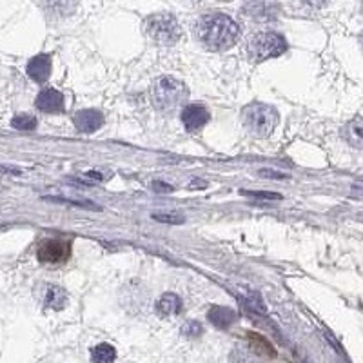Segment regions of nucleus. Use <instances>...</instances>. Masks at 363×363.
Returning a JSON list of instances; mask_svg holds the SVG:
<instances>
[{"mask_svg":"<svg viewBox=\"0 0 363 363\" xmlns=\"http://www.w3.org/2000/svg\"><path fill=\"white\" fill-rule=\"evenodd\" d=\"M153 218L158 221H164V224H173V226L184 224V218L178 217V214H153Z\"/></svg>","mask_w":363,"mask_h":363,"instance_id":"24","label":"nucleus"},{"mask_svg":"<svg viewBox=\"0 0 363 363\" xmlns=\"http://www.w3.org/2000/svg\"><path fill=\"white\" fill-rule=\"evenodd\" d=\"M207 318L209 322L218 329H229L231 325L236 322V313L229 307H220V306H214L209 309L207 313Z\"/></svg>","mask_w":363,"mask_h":363,"instance_id":"15","label":"nucleus"},{"mask_svg":"<svg viewBox=\"0 0 363 363\" xmlns=\"http://www.w3.org/2000/svg\"><path fill=\"white\" fill-rule=\"evenodd\" d=\"M195 35L205 49L220 53V51L231 49L238 42L240 27L229 15L213 11V13H205L196 18Z\"/></svg>","mask_w":363,"mask_h":363,"instance_id":"1","label":"nucleus"},{"mask_svg":"<svg viewBox=\"0 0 363 363\" xmlns=\"http://www.w3.org/2000/svg\"><path fill=\"white\" fill-rule=\"evenodd\" d=\"M71 254V242L58 238H48L42 240L36 249V256L42 263H49V266H57V263H64Z\"/></svg>","mask_w":363,"mask_h":363,"instance_id":"6","label":"nucleus"},{"mask_svg":"<svg viewBox=\"0 0 363 363\" xmlns=\"http://www.w3.org/2000/svg\"><path fill=\"white\" fill-rule=\"evenodd\" d=\"M240 296H242V300H244L245 306L249 307L251 310H254V313H258V315L266 316V307H263V301H261L260 294H258L256 291H253V289H238Z\"/></svg>","mask_w":363,"mask_h":363,"instance_id":"18","label":"nucleus"},{"mask_svg":"<svg viewBox=\"0 0 363 363\" xmlns=\"http://www.w3.org/2000/svg\"><path fill=\"white\" fill-rule=\"evenodd\" d=\"M202 332H204V327H202V324L196 322V320H193V322H187V324L182 327V334L187 338H198Z\"/></svg>","mask_w":363,"mask_h":363,"instance_id":"21","label":"nucleus"},{"mask_svg":"<svg viewBox=\"0 0 363 363\" xmlns=\"http://www.w3.org/2000/svg\"><path fill=\"white\" fill-rule=\"evenodd\" d=\"M51 75V57L49 55H36L27 62V76L36 84H46Z\"/></svg>","mask_w":363,"mask_h":363,"instance_id":"10","label":"nucleus"},{"mask_svg":"<svg viewBox=\"0 0 363 363\" xmlns=\"http://www.w3.org/2000/svg\"><path fill=\"white\" fill-rule=\"evenodd\" d=\"M362 44H363V35H362Z\"/></svg>","mask_w":363,"mask_h":363,"instance_id":"27","label":"nucleus"},{"mask_svg":"<svg viewBox=\"0 0 363 363\" xmlns=\"http://www.w3.org/2000/svg\"><path fill=\"white\" fill-rule=\"evenodd\" d=\"M151 187H153V191H156V193H171V191H173V187L167 186L165 182H158V180L153 182Z\"/></svg>","mask_w":363,"mask_h":363,"instance_id":"25","label":"nucleus"},{"mask_svg":"<svg viewBox=\"0 0 363 363\" xmlns=\"http://www.w3.org/2000/svg\"><path fill=\"white\" fill-rule=\"evenodd\" d=\"M67 303V294L62 287L58 285L48 284L44 292V307L46 309L53 310H62Z\"/></svg>","mask_w":363,"mask_h":363,"instance_id":"16","label":"nucleus"},{"mask_svg":"<svg viewBox=\"0 0 363 363\" xmlns=\"http://www.w3.org/2000/svg\"><path fill=\"white\" fill-rule=\"evenodd\" d=\"M93 363H113L116 359V349L109 343H98L91 349Z\"/></svg>","mask_w":363,"mask_h":363,"instance_id":"19","label":"nucleus"},{"mask_svg":"<svg viewBox=\"0 0 363 363\" xmlns=\"http://www.w3.org/2000/svg\"><path fill=\"white\" fill-rule=\"evenodd\" d=\"M76 2L78 0H40V6L44 8V11L51 17L64 18L69 17L76 9Z\"/></svg>","mask_w":363,"mask_h":363,"instance_id":"14","label":"nucleus"},{"mask_svg":"<svg viewBox=\"0 0 363 363\" xmlns=\"http://www.w3.org/2000/svg\"><path fill=\"white\" fill-rule=\"evenodd\" d=\"M278 11L280 8L275 0H249L244 6V13L254 20H260V22L275 20Z\"/></svg>","mask_w":363,"mask_h":363,"instance_id":"7","label":"nucleus"},{"mask_svg":"<svg viewBox=\"0 0 363 363\" xmlns=\"http://www.w3.org/2000/svg\"><path fill=\"white\" fill-rule=\"evenodd\" d=\"M242 195L251 196V198H260V200H282L284 196L278 195V193H270V191H242Z\"/></svg>","mask_w":363,"mask_h":363,"instance_id":"22","label":"nucleus"},{"mask_svg":"<svg viewBox=\"0 0 363 363\" xmlns=\"http://www.w3.org/2000/svg\"><path fill=\"white\" fill-rule=\"evenodd\" d=\"M247 338H249V345H251V349H253L256 355L267 356V358H275L276 350L273 349V345H270L266 338L256 334V332H249Z\"/></svg>","mask_w":363,"mask_h":363,"instance_id":"17","label":"nucleus"},{"mask_svg":"<svg viewBox=\"0 0 363 363\" xmlns=\"http://www.w3.org/2000/svg\"><path fill=\"white\" fill-rule=\"evenodd\" d=\"M11 125L20 131H33L36 128V118L32 115H17L11 120Z\"/></svg>","mask_w":363,"mask_h":363,"instance_id":"20","label":"nucleus"},{"mask_svg":"<svg viewBox=\"0 0 363 363\" xmlns=\"http://www.w3.org/2000/svg\"><path fill=\"white\" fill-rule=\"evenodd\" d=\"M280 122L278 111L273 106L261 102H253L242 111V125L256 138H267L273 135Z\"/></svg>","mask_w":363,"mask_h":363,"instance_id":"3","label":"nucleus"},{"mask_svg":"<svg viewBox=\"0 0 363 363\" xmlns=\"http://www.w3.org/2000/svg\"><path fill=\"white\" fill-rule=\"evenodd\" d=\"M189 98V89L182 80L171 75L160 76L151 85V102L156 111L171 115L180 109Z\"/></svg>","mask_w":363,"mask_h":363,"instance_id":"2","label":"nucleus"},{"mask_svg":"<svg viewBox=\"0 0 363 363\" xmlns=\"http://www.w3.org/2000/svg\"><path fill=\"white\" fill-rule=\"evenodd\" d=\"M155 310L160 318H169V316L178 315L182 310V298L174 292H165L156 300Z\"/></svg>","mask_w":363,"mask_h":363,"instance_id":"13","label":"nucleus"},{"mask_svg":"<svg viewBox=\"0 0 363 363\" xmlns=\"http://www.w3.org/2000/svg\"><path fill=\"white\" fill-rule=\"evenodd\" d=\"M144 32L149 40L160 46H174L182 39V27L171 13H155L146 18Z\"/></svg>","mask_w":363,"mask_h":363,"instance_id":"5","label":"nucleus"},{"mask_svg":"<svg viewBox=\"0 0 363 363\" xmlns=\"http://www.w3.org/2000/svg\"><path fill=\"white\" fill-rule=\"evenodd\" d=\"M341 137L355 149H363V116H355L341 129Z\"/></svg>","mask_w":363,"mask_h":363,"instance_id":"12","label":"nucleus"},{"mask_svg":"<svg viewBox=\"0 0 363 363\" xmlns=\"http://www.w3.org/2000/svg\"><path fill=\"white\" fill-rule=\"evenodd\" d=\"M36 109L44 111V113H62L64 111V95L57 89H44L40 91L35 102Z\"/></svg>","mask_w":363,"mask_h":363,"instance_id":"11","label":"nucleus"},{"mask_svg":"<svg viewBox=\"0 0 363 363\" xmlns=\"http://www.w3.org/2000/svg\"><path fill=\"white\" fill-rule=\"evenodd\" d=\"M287 51V40L280 33L260 32L247 42V57L251 64H261L269 58L282 57Z\"/></svg>","mask_w":363,"mask_h":363,"instance_id":"4","label":"nucleus"},{"mask_svg":"<svg viewBox=\"0 0 363 363\" xmlns=\"http://www.w3.org/2000/svg\"><path fill=\"white\" fill-rule=\"evenodd\" d=\"M182 124L189 133H196L200 129L207 125L209 122V111L202 104H193V106H186L182 111Z\"/></svg>","mask_w":363,"mask_h":363,"instance_id":"8","label":"nucleus"},{"mask_svg":"<svg viewBox=\"0 0 363 363\" xmlns=\"http://www.w3.org/2000/svg\"><path fill=\"white\" fill-rule=\"evenodd\" d=\"M260 177H266V178H287V174H282V173H273V171H260Z\"/></svg>","mask_w":363,"mask_h":363,"instance_id":"26","label":"nucleus"},{"mask_svg":"<svg viewBox=\"0 0 363 363\" xmlns=\"http://www.w3.org/2000/svg\"><path fill=\"white\" fill-rule=\"evenodd\" d=\"M73 124H75L76 131H80V133H84V135L95 133V131H98L104 124L102 111H97V109L76 111V115L73 116Z\"/></svg>","mask_w":363,"mask_h":363,"instance_id":"9","label":"nucleus"},{"mask_svg":"<svg viewBox=\"0 0 363 363\" xmlns=\"http://www.w3.org/2000/svg\"><path fill=\"white\" fill-rule=\"evenodd\" d=\"M231 363H256L254 358L244 349H235L231 352Z\"/></svg>","mask_w":363,"mask_h":363,"instance_id":"23","label":"nucleus"}]
</instances>
